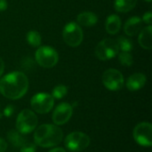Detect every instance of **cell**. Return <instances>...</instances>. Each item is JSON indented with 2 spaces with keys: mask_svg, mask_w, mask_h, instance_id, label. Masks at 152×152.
Returning a JSON list of instances; mask_svg holds the SVG:
<instances>
[{
  "mask_svg": "<svg viewBox=\"0 0 152 152\" xmlns=\"http://www.w3.org/2000/svg\"><path fill=\"white\" fill-rule=\"evenodd\" d=\"M28 89V79L22 72L13 71L0 79V94L7 99H20L26 94Z\"/></svg>",
  "mask_w": 152,
  "mask_h": 152,
  "instance_id": "6da1fadb",
  "label": "cell"
},
{
  "mask_svg": "<svg viewBox=\"0 0 152 152\" xmlns=\"http://www.w3.org/2000/svg\"><path fill=\"white\" fill-rule=\"evenodd\" d=\"M62 138V130L56 125H41L34 133V141L36 145H38L42 148H51L57 146L61 143Z\"/></svg>",
  "mask_w": 152,
  "mask_h": 152,
  "instance_id": "7a4b0ae2",
  "label": "cell"
},
{
  "mask_svg": "<svg viewBox=\"0 0 152 152\" xmlns=\"http://www.w3.org/2000/svg\"><path fill=\"white\" fill-rule=\"evenodd\" d=\"M38 123V119L34 111L25 109L22 110L16 119V130L22 134H28L33 132Z\"/></svg>",
  "mask_w": 152,
  "mask_h": 152,
  "instance_id": "3957f363",
  "label": "cell"
},
{
  "mask_svg": "<svg viewBox=\"0 0 152 152\" xmlns=\"http://www.w3.org/2000/svg\"><path fill=\"white\" fill-rule=\"evenodd\" d=\"M35 58L39 66L46 69L54 67L59 61V55L55 49L47 45L40 46L35 53Z\"/></svg>",
  "mask_w": 152,
  "mask_h": 152,
  "instance_id": "277c9868",
  "label": "cell"
},
{
  "mask_svg": "<svg viewBox=\"0 0 152 152\" xmlns=\"http://www.w3.org/2000/svg\"><path fill=\"white\" fill-rule=\"evenodd\" d=\"M119 48L117 40L105 38L98 43L95 47V55L101 61H108L114 58L118 53Z\"/></svg>",
  "mask_w": 152,
  "mask_h": 152,
  "instance_id": "5b68a950",
  "label": "cell"
},
{
  "mask_svg": "<svg viewBox=\"0 0 152 152\" xmlns=\"http://www.w3.org/2000/svg\"><path fill=\"white\" fill-rule=\"evenodd\" d=\"M64 144L65 147L70 151H82L89 146L90 137L82 132H73L66 136Z\"/></svg>",
  "mask_w": 152,
  "mask_h": 152,
  "instance_id": "8992f818",
  "label": "cell"
},
{
  "mask_svg": "<svg viewBox=\"0 0 152 152\" xmlns=\"http://www.w3.org/2000/svg\"><path fill=\"white\" fill-rule=\"evenodd\" d=\"M54 105L53 97L46 93H38L30 100L32 110L38 114H46L52 110Z\"/></svg>",
  "mask_w": 152,
  "mask_h": 152,
  "instance_id": "52a82bcc",
  "label": "cell"
},
{
  "mask_svg": "<svg viewBox=\"0 0 152 152\" xmlns=\"http://www.w3.org/2000/svg\"><path fill=\"white\" fill-rule=\"evenodd\" d=\"M62 37L68 45L77 47L83 41V30L77 22L71 21L65 25Z\"/></svg>",
  "mask_w": 152,
  "mask_h": 152,
  "instance_id": "ba28073f",
  "label": "cell"
},
{
  "mask_svg": "<svg viewBox=\"0 0 152 152\" xmlns=\"http://www.w3.org/2000/svg\"><path fill=\"white\" fill-rule=\"evenodd\" d=\"M134 141L141 146L151 147L152 125L150 122H142L138 124L133 132Z\"/></svg>",
  "mask_w": 152,
  "mask_h": 152,
  "instance_id": "9c48e42d",
  "label": "cell"
},
{
  "mask_svg": "<svg viewBox=\"0 0 152 152\" xmlns=\"http://www.w3.org/2000/svg\"><path fill=\"white\" fill-rule=\"evenodd\" d=\"M102 84L110 91H118L124 86V77L122 73L115 69H109L102 74Z\"/></svg>",
  "mask_w": 152,
  "mask_h": 152,
  "instance_id": "30bf717a",
  "label": "cell"
},
{
  "mask_svg": "<svg viewBox=\"0 0 152 152\" xmlns=\"http://www.w3.org/2000/svg\"><path fill=\"white\" fill-rule=\"evenodd\" d=\"M73 114V108L67 102L60 103L54 110L52 118L56 126H62L66 124Z\"/></svg>",
  "mask_w": 152,
  "mask_h": 152,
  "instance_id": "8fae6325",
  "label": "cell"
},
{
  "mask_svg": "<svg viewBox=\"0 0 152 152\" xmlns=\"http://www.w3.org/2000/svg\"><path fill=\"white\" fill-rule=\"evenodd\" d=\"M142 28V20L141 18L134 16L128 19L124 25V31L129 37H134L140 33Z\"/></svg>",
  "mask_w": 152,
  "mask_h": 152,
  "instance_id": "7c38bea8",
  "label": "cell"
},
{
  "mask_svg": "<svg viewBox=\"0 0 152 152\" xmlns=\"http://www.w3.org/2000/svg\"><path fill=\"white\" fill-rule=\"evenodd\" d=\"M147 81V77L142 73H134L131 75L126 81V87L129 91L134 92L142 89Z\"/></svg>",
  "mask_w": 152,
  "mask_h": 152,
  "instance_id": "4fadbf2b",
  "label": "cell"
},
{
  "mask_svg": "<svg viewBox=\"0 0 152 152\" xmlns=\"http://www.w3.org/2000/svg\"><path fill=\"white\" fill-rule=\"evenodd\" d=\"M151 35H152V26L149 25L148 27L142 28L139 33L138 42L140 45L146 50H151L152 47L151 45Z\"/></svg>",
  "mask_w": 152,
  "mask_h": 152,
  "instance_id": "5bb4252c",
  "label": "cell"
},
{
  "mask_svg": "<svg viewBox=\"0 0 152 152\" xmlns=\"http://www.w3.org/2000/svg\"><path fill=\"white\" fill-rule=\"evenodd\" d=\"M77 24L84 27H92L98 21V17L92 12H84L77 15Z\"/></svg>",
  "mask_w": 152,
  "mask_h": 152,
  "instance_id": "9a60e30c",
  "label": "cell"
},
{
  "mask_svg": "<svg viewBox=\"0 0 152 152\" xmlns=\"http://www.w3.org/2000/svg\"><path fill=\"white\" fill-rule=\"evenodd\" d=\"M106 30L110 35L117 34L121 28V20L117 14H111L108 16L105 24Z\"/></svg>",
  "mask_w": 152,
  "mask_h": 152,
  "instance_id": "2e32d148",
  "label": "cell"
},
{
  "mask_svg": "<svg viewBox=\"0 0 152 152\" xmlns=\"http://www.w3.org/2000/svg\"><path fill=\"white\" fill-rule=\"evenodd\" d=\"M137 4V0H115V10L119 12H128L133 10Z\"/></svg>",
  "mask_w": 152,
  "mask_h": 152,
  "instance_id": "e0dca14e",
  "label": "cell"
},
{
  "mask_svg": "<svg viewBox=\"0 0 152 152\" xmlns=\"http://www.w3.org/2000/svg\"><path fill=\"white\" fill-rule=\"evenodd\" d=\"M7 140L8 142L14 147H21L25 142L26 140L22 136V134L18 132L16 129L11 130L7 134Z\"/></svg>",
  "mask_w": 152,
  "mask_h": 152,
  "instance_id": "ac0fdd59",
  "label": "cell"
},
{
  "mask_svg": "<svg viewBox=\"0 0 152 152\" xmlns=\"http://www.w3.org/2000/svg\"><path fill=\"white\" fill-rule=\"evenodd\" d=\"M26 38H27V42L28 43V45L31 46H34V47L39 46L41 45V42H42V38H41L40 34L35 30L28 31Z\"/></svg>",
  "mask_w": 152,
  "mask_h": 152,
  "instance_id": "d6986e66",
  "label": "cell"
},
{
  "mask_svg": "<svg viewBox=\"0 0 152 152\" xmlns=\"http://www.w3.org/2000/svg\"><path fill=\"white\" fill-rule=\"evenodd\" d=\"M119 50H121V52H131L133 50V42L124 37H119L118 39L117 40Z\"/></svg>",
  "mask_w": 152,
  "mask_h": 152,
  "instance_id": "ffe728a7",
  "label": "cell"
},
{
  "mask_svg": "<svg viewBox=\"0 0 152 152\" xmlns=\"http://www.w3.org/2000/svg\"><path fill=\"white\" fill-rule=\"evenodd\" d=\"M118 60L123 66L126 67H130L134 63L133 56L129 52H121L118 55Z\"/></svg>",
  "mask_w": 152,
  "mask_h": 152,
  "instance_id": "44dd1931",
  "label": "cell"
},
{
  "mask_svg": "<svg viewBox=\"0 0 152 152\" xmlns=\"http://www.w3.org/2000/svg\"><path fill=\"white\" fill-rule=\"evenodd\" d=\"M68 93V88L63 86V85H58L56 86L53 89V93H52V96L53 97V99H62Z\"/></svg>",
  "mask_w": 152,
  "mask_h": 152,
  "instance_id": "7402d4cb",
  "label": "cell"
},
{
  "mask_svg": "<svg viewBox=\"0 0 152 152\" xmlns=\"http://www.w3.org/2000/svg\"><path fill=\"white\" fill-rule=\"evenodd\" d=\"M37 151V146L34 143L31 142H25L21 147L20 152H36Z\"/></svg>",
  "mask_w": 152,
  "mask_h": 152,
  "instance_id": "603a6c76",
  "label": "cell"
},
{
  "mask_svg": "<svg viewBox=\"0 0 152 152\" xmlns=\"http://www.w3.org/2000/svg\"><path fill=\"white\" fill-rule=\"evenodd\" d=\"M142 22L148 24V25H151L152 23V12H148L146 13H144V15L142 16Z\"/></svg>",
  "mask_w": 152,
  "mask_h": 152,
  "instance_id": "cb8c5ba5",
  "label": "cell"
},
{
  "mask_svg": "<svg viewBox=\"0 0 152 152\" xmlns=\"http://www.w3.org/2000/svg\"><path fill=\"white\" fill-rule=\"evenodd\" d=\"M12 112H13V107H12V105L7 106V107L4 109V116H6V117H10V116L12 114Z\"/></svg>",
  "mask_w": 152,
  "mask_h": 152,
  "instance_id": "d4e9b609",
  "label": "cell"
},
{
  "mask_svg": "<svg viewBox=\"0 0 152 152\" xmlns=\"http://www.w3.org/2000/svg\"><path fill=\"white\" fill-rule=\"evenodd\" d=\"M7 150V142L3 138H0V152H5Z\"/></svg>",
  "mask_w": 152,
  "mask_h": 152,
  "instance_id": "484cf974",
  "label": "cell"
},
{
  "mask_svg": "<svg viewBox=\"0 0 152 152\" xmlns=\"http://www.w3.org/2000/svg\"><path fill=\"white\" fill-rule=\"evenodd\" d=\"M7 8V2L6 0H0V12L6 10Z\"/></svg>",
  "mask_w": 152,
  "mask_h": 152,
  "instance_id": "4316f807",
  "label": "cell"
},
{
  "mask_svg": "<svg viewBox=\"0 0 152 152\" xmlns=\"http://www.w3.org/2000/svg\"><path fill=\"white\" fill-rule=\"evenodd\" d=\"M4 61L2 60V58H0V77H2V75L4 73Z\"/></svg>",
  "mask_w": 152,
  "mask_h": 152,
  "instance_id": "83f0119b",
  "label": "cell"
},
{
  "mask_svg": "<svg viewBox=\"0 0 152 152\" xmlns=\"http://www.w3.org/2000/svg\"><path fill=\"white\" fill-rule=\"evenodd\" d=\"M48 152H66V151H65L63 148L57 147V148H53V149H52L50 151H48Z\"/></svg>",
  "mask_w": 152,
  "mask_h": 152,
  "instance_id": "f1b7e54d",
  "label": "cell"
},
{
  "mask_svg": "<svg viewBox=\"0 0 152 152\" xmlns=\"http://www.w3.org/2000/svg\"><path fill=\"white\" fill-rule=\"evenodd\" d=\"M144 1H146V2H151L152 0H144Z\"/></svg>",
  "mask_w": 152,
  "mask_h": 152,
  "instance_id": "f546056e",
  "label": "cell"
}]
</instances>
